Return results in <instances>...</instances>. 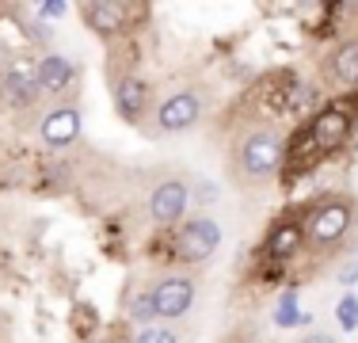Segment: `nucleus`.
Masks as SVG:
<instances>
[{"label":"nucleus","instance_id":"8","mask_svg":"<svg viewBox=\"0 0 358 343\" xmlns=\"http://www.w3.org/2000/svg\"><path fill=\"white\" fill-rule=\"evenodd\" d=\"M38 134H42V141H46L50 149H65V145H73L76 137H80V111L76 107H54L46 118H42Z\"/></svg>","mask_w":358,"mask_h":343},{"label":"nucleus","instance_id":"4","mask_svg":"<svg viewBox=\"0 0 358 343\" xmlns=\"http://www.w3.org/2000/svg\"><path fill=\"white\" fill-rule=\"evenodd\" d=\"M217 244H221L217 221L214 218H191V221L179 225V233L172 240V252H176V260H183V263H202L217 252Z\"/></svg>","mask_w":358,"mask_h":343},{"label":"nucleus","instance_id":"1","mask_svg":"<svg viewBox=\"0 0 358 343\" xmlns=\"http://www.w3.org/2000/svg\"><path fill=\"white\" fill-rule=\"evenodd\" d=\"M355 130V111L351 99H336L331 107L313 111L309 126L294 134V141L286 145V176H297V172H309L317 160H324L328 153L343 149L347 137Z\"/></svg>","mask_w":358,"mask_h":343},{"label":"nucleus","instance_id":"20","mask_svg":"<svg viewBox=\"0 0 358 343\" xmlns=\"http://www.w3.org/2000/svg\"><path fill=\"white\" fill-rule=\"evenodd\" d=\"M339 282H343V286H355V282H358V252L351 255V263L339 271Z\"/></svg>","mask_w":358,"mask_h":343},{"label":"nucleus","instance_id":"19","mask_svg":"<svg viewBox=\"0 0 358 343\" xmlns=\"http://www.w3.org/2000/svg\"><path fill=\"white\" fill-rule=\"evenodd\" d=\"M65 12H69V4H65V0H50V4H38V15H42V20H62Z\"/></svg>","mask_w":358,"mask_h":343},{"label":"nucleus","instance_id":"10","mask_svg":"<svg viewBox=\"0 0 358 343\" xmlns=\"http://www.w3.org/2000/svg\"><path fill=\"white\" fill-rule=\"evenodd\" d=\"M115 107L126 122H138L145 115V107H149V84L138 80V76H122L115 84Z\"/></svg>","mask_w":358,"mask_h":343},{"label":"nucleus","instance_id":"5","mask_svg":"<svg viewBox=\"0 0 358 343\" xmlns=\"http://www.w3.org/2000/svg\"><path fill=\"white\" fill-rule=\"evenodd\" d=\"M149 305L157 321H179L194 305V282L187 274H168V279H160L149 290Z\"/></svg>","mask_w":358,"mask_h":343},{"label":"nucleus","instance_id":"15","mask_svg":"<svg viewBox=\"0 0 358 343\" xmlns=\"http://www.w3.org/2000/svg\"><path fill=\"white\" fill-rule=\"evenodd\" d=\"M317 107V92L309 88V84H294V88H286V103H282V111L286 115H309V111Z\"/></svg>","mask_w":358,"mask_h":343},{"label":"nucleus","instance_id":"13","mask_svg":"<svg viewBox=\"0 0 358 343\" xmlns=\"http://www.w3.org/2000/svg\"><path fill=\"white\" fill-rule=\"evenodd\" d=\"M35 69H38V88L42 92H62V88H69V80H73V62L65 54H46Z\"/></svg>","mask_w":358,"mask_h":343},{"label":"nucleus","instance_id":"12","mask_svg":"<svg viewBox=\"0 0 358 343\" xmlns=\"http://www.w3.org/2000/svg\"><path fill=\"white\" fill-rule=\"evenodd\" d=\"M126 20V4H110V0H96V4L84 8V23H88L96 34H118Z\"/></svg>","mask_w":358,"mask_h":343},{"label":"nucleus","instance_id":"21","mask_svg":"<svg viewBox=\"0 0 358 343\" xmlns=\"http://www.w3.org/2000/svg\"><path fill=\"white\" fill-rule=\"evenodd\" d=\"M301 343H336L331 336H324V332H313V336H305Z\"/></svg>","mask_w":358,"mask_h":343},{"label":"nucleus","instance_id":"3","mask_svg":"<svg viewBox=\"0 0 358 343\" xmlns=\"http://www.w3.org/2000/svg\"><path fill=\"white\" fill-rule=\"evenodd\" d=\"M355 221V206L351 199H324L309 210V221H305V240L317 248H328L336 244V240L347 237V229H351Z\"/></svg>","mask_w":358,"mask_h":343},{"label":"nucleus","instance_id":"9","mask_svg":"<svg viewBox=\"0 0 358 343\" xmlns=\"http://www.w3.org/2000/svg\"><path fill=\"white\" fill-rule=\"evenodd\" d=\"M38 92H42V88H38V69H35V65L23 62V57L8 65V73H4V96H8V99L20 103V107H23V103L31 107V103L38 99Z\"/></svg>","mask_w":358,"mask_h":343},{"label":"nucleus","instance_id":"6","mask_svg":"<svg viewBox=\"0 0 358 343\" xmlns=\"http://www.w3.org/2000/svg\"><path fill=\"white\" fill-rule=\"evenodd\" d=\"M187 206H191V191H187L183 179H164L149 199V218L157 225H176L187 214Z\"/></svg>","mask_w":358,"mask_h":343},{"label":"nucleus","instance_id":"11","mask_svg":"<svg viewBox=\"0 0 358 343\" xmlns=\"http://www.w3.org/2000/svg\"><path fill=\"white\" fill-rule=\"evenodd\" d=\"M301 244H305L301 225H297V221H278V225L267 233V244H263V252H267L271 260L282 263V260H289V255L301 252Z\"/></svg>","mask_w":358,"mask_h":343},{"label":"nucleus","instance_id":"7","mask_svg":"<svg viewBox=\"0 0 358 343\" xmlns=\"http://www.w3.org/2000/svg\"><path fill=\"white\" fill-rule=\"evenodd\" d=\"M199 118H202V103H199L194 92H176V96L164 99V103H160V111H157V126L164 134L191 130Z\"/></svg>","mask_w":358,"mask_h":343},{"label":"nucleus","instance_id":"2","mask_svg":"<svg viewBox=\"0 0 358 343\" xmlns=\"http://www.w3.org/2000/svg\"><path fill=\"white\" fill-rule=\"evenodd\" d=\"M286 160V141L275 130H255L236 145V168L248 179H263L271 172H278Z\"/></svg>","mask_w":358,"mask_h":343},{"label":"nucleus","instance_id":"16","mask_svg":"<svg viewBox=\"0 0 358 343\" xmlns=\"http://www.w3.org/2000/svg\"><path fill=\"white\" fill-rule=\"evenodd\" d=\"M130 343H179V336L172 328H164V324H141L130 336Z\"/></svg>","mask_w":358,"mask_h":343},{"label":"nucleus","instance_id":"18","mask_svg":"<svg viewBox=\"0 0 358 343\" xmlns=\"http://www.w3.org/2000/svg\"><path fill=\"white\" fill-rule=\"evenodd\" d=\"M336 321H339V328H343V332H355L358 328V298L355 294H347L343 302H339Z\"/></svg>","mask_w":358,"mask_h":343},{"label":"nucleus","instance_id":"14","mask_svg":"<svg viewBox=\"0 0 358 343\" xmlns=\"http://www.w3.org/2000/svg\"><path fill=\"white\" fill-rule=\"evenodd\" d=\"M331 76H336L339 84H347V88L358 84V38L336 46V54H331Z\"/></svg>","mask_w":358,"mask_h":343},{"label":"nucleus","instance_id":"17","mask_svg":"<svg viewBox=\"0 0 358 343\" xmlns=\"http://www.w3.org/2000/svg\"><path fill=\"white\" fill-rule=\"evenodd\" d=\"M305 316H301V309H297V298L294 294H286L282 302H278V309H275V324L278 328H297Z\"/></svg>","mask_w":358,"mask_h":343}]
</instances>
